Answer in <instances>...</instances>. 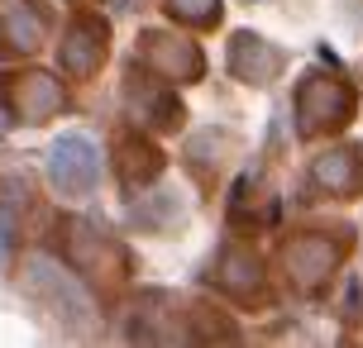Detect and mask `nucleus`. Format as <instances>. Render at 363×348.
Listing matches in <instances>:
<instances>
[{"instance_id":"nucleus-3","label":"nucleus","mask_w":363,"mask_h":348,"mask_svg":"<svg viewBox=\"0 0 363 348\" xmlns=\"http://www.w3.org/2000/svg\"><path fill=\"white\" fill-rule=\"evenodd\" d=\"M57 182L62 186H72V191H82V186L96 182V153H91L82 139H67V144L57 148Z\"/></svg>"},{"instance_id":"nucleus-2","label":"nucleus","mask_w":363,"mask_h":348,"mask_svg":"<svg viewBox=\"0 0 363 348\" xmlns=\"http://www.w3.org/2000/svg\"><path fill=\"white\" fill-rule=\"evenodd\" d=\"M335 257H340V248L330 243V238H301V243H291V272H296V282H306V286H320L330 277V267H335Z\"/></svg>"},{"instance_id":"nucleus-1","label":"nucleus","mask_w":363,"mask_h":348,"mask_svg":"<svg viewBox=\"0 0 363 348\" xmlns=\"http://www.w3.org/2000/svg\"><path fill=\"white\" fill-rule=\"evenodd\" d=\"M296 110H301L306 129H330V124H340V115L349 110V95L340 91V81H311L301 91V100H296Z\"/></svg>"}]
</instances>
